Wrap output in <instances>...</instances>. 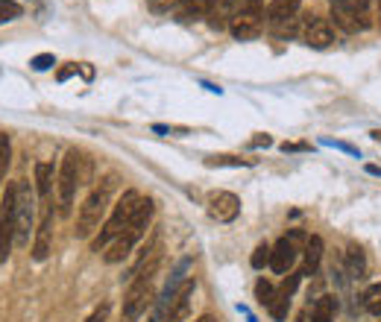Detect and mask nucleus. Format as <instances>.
<instances>
[{
	"instance_id": "obj_21",
	"label": "nucleus",
	"mask_w": 381,
	"mask_h": 322,
	"mask_svg": "<svg viewBox=\"0 0 381 322\" xmlns=\"http://www.w3.org/2000/svg\"><path fill=\"white\" fill-rule=\"evenodd\" d=\"M9 165H12V141L6 132H0V182L6 179Z\"/></svg>"
},
{
	"instance_id": "obj_36",
	"label": "nucleus",
	"mask_w": 381,
	"mask_h": 322,
	"mask_svg": "<svg viewBox=\"0 0 381 322\" xmlns=\"http://www.w3.org/2000/svg\"><path fill=\"white\" fill-rule=\"evenodd\" d=\"M375 9H378V21H381V0H375Z\"/></svg>"
},
{
	"instance_id": "obj_5",
	"label": "nucleus",
	"mask_w": 381,
	"mask_h": 322,
	"mask_svg": "<svg viewBox=\"0 0 381 322\" xmlns=\"http://www.w3.org/2000/svg\"><path fill=\"white\" fill-rule=\"evenodd\" d=\"M79 150H68L59 167V214L68 217L74 211V193L79 188Z\"/></svg>"
},
{
	"instance_id": "obj_8",
	"label": "nucleus",
	"mask_w": 381,
	"mask_h": 322,
	"mask_svg": "<svg viewBox=\"0 0 381 322\" xmlns=\"http://www.w3.org/2000/svg\"><path fill=\"white\" fill-rule=\"evenodd\" d=\"M209 214H211V220H217V223H232V220H238V214H240V199L229 191H220V193L211 196Z\"/></svg>"
},
{
	"instance_id": "obj_2",
	"label": "nucleus",
	"mask_w": 381,
	"mask_h": 322,
	"mask_svg": "<svg viewBox=\"0 0 381 322\" xmlns=\"http://www.w3.org/2000/svg\"><path fill=\"white\" fill-rule=\"evenodd\" d=\"M153 211H156V205H153V199L147 196V199H141V205L135 208V214H132V220L127 223V229L120 232L112 244L103 249L106 255V264H120L129 252H132V246L138 244V240L144 237V232H147V226H150V220H153Z\"/></svg>"
},
{
	"instance_id": "obj_19",
	"label": "nucleus",
	"mask_w": 381,
	"mask_h": 322,
	"mask_svg": "<svg viewBox=\"0 0 381 322\" xmlns=\"http://www.w3.org/2000/svg\"><path fill=\"white\" fill-rule=\"evenodd\" d=\"M346 261H349V273L352 278H367V258L358 246H349L346 249Z\"/></svg>"
},
{
	"instance_id": "obj_10",
	"label": "nucleus",
	"mask_w": 381,
	"mask_h": 322,
	"mask_svg": "<svg viewBox=\"0 0 381 322\" xmlns=\"http://www.w3.org/2000/svg\"><path fill=\"white\" fill-rule=\"evenodd\" d=\"M305 44L314 50H326L334 44V27L326 18H314V21L305 27Z\"/></svg>"
},
{
	"instance_id": "obj_37",
	"label": "nucleus",
	"mask_w": 381,
	"mask_h": 322,
	"mask_svg": "<svg viewBox=\"0 0 381 322\" xmlns=\"http://www.w3.org/2000/svg\"><path fill=\"white\" fill-rule=\"evenodd\" d=\"M373 138H375V141H381V132H373Z\"/></svg>"
},
{
	"instance_id": "obj_27",
	"label": "nucleus",
	"mask_w": 381,
	"mask_h": 322,
	"mask_svg": "<svg viewBox=\"0 0 381 322\" xmlns=\"http://www.w3.org/2000/svg\"><path fill=\"white\" fill-rule=\"evenodd\" d=\"M182 0H147V6H150V12H156V15H165V12H170V9H176Z\"/></svg>"
},
{
	"instance_id": "obj_25",
	"label": "nucleus",
	"mask_w": 381,
	"mask_h": 322,
	"mask_svg": "<svg viewBox=\"0 0 381 322\" xmlns=\"http://www.w3.org/2000/svg\"><path fill=\"white\" fill-rule=\"evenodd\" d=\"M255 299H258V305H264V308H270L273 305V299H276V287L270 285L267 278H262L255 285Z\"/></svg>"
},
{
	"instance_id": "obj_22",
	"label": "nucleus",
	"mask_w": 381,
	"mask_h": 322,
	"mask_svg": "<svg viewBox=\"0 0 381 322\" xmlns=\"http://www.w3.org/2000/svg\"><path fill=\"white\" fill-rule=\"evenodd\" d=\"M209 167H250L252 161L250 158H238V155H211L206 158Z\"/></svg>"
},
{
	"instance_id": "obj_33",
	"label": "nucleus",
	"mask_w": 381,
	"mask_h": 322,
	"mask_svg": "<svg viewBox=\"0 0 381 322\" xmlns=\"http://www.w3.org/2000/svg\"><path fill=\"white\" fill-rule=\"evenodd\" d=\"M296 322H308V311H299L296 314Z\"/></svg>"
},
{
	"instance_id": "obj_16",
	"label": "nucleus",
	"mask_w": 381,
	"mask_h": 322,
	"mask_svg": "<svg viewBox=\"0 0 381 322\" xmlns=\"http://www.w3.org/2000/svg\"><path fill=\"white\" fill-rule=\"evenodd\" d=\"M50 188H53V165L38 161V165H35V193H38L42 203H47V199H50Z\"/></svg>"
},
{
	"instance_id": "obj_26",
	"label": "nucleus",
	"mask_w": 381,
	"mask_h": 322,
	"mask_svg": "<svg viewBox=\"0 0 381 322\" xmlns=\"http://www.w3.org/2000/svg\"><path fill=\"white\" fill-rule=\"evenodd\" d=\"M270 252H273L270 244H258L255 252H252V258H250V264H252L255 270H264V267L270 264Z\"/></svg>"
},
{
	"instance_id": "obj_31",
	"label": "nucleus",
	"mask_w": 381,
	"mask_h": 322,
	"mask_svg": "<svg viewBox=\"0 0 381 322\" xmlns=\"http://www.w3.org/2000/svg\"><path fill=\"white\" fill-rule=\"evenodd\" d=\"M74 73H76V65L62 68V71H59V83H65V79H68V76H74Z\"/></svg>"
},
{
	"instance_id": "obj_24",
	"label": "nucleus",
	"mask_w": 381,
	"mask_h": 322,
	"mask_svg": "<svg viewBox=\"0 0 381 322\" xmlns=\"http://www.w3.org/2000/svg\"><path fill=\"white\" fill-rule=\"evenodd\" d=\"M24 6L18 4V0H0V24H9L15 18H21Z\"/></svg>"
},
{
	"instance_id": "obj_18",
	"label": "nucleus",
	"mask_w": 381,
	"mask_h": 322,
	"mask_svg": "<svg viewBox=\"0 0 381 322\" xmlns=\"http://www.w3.org/2000/svg\"><path fill=\"white\" fill-rule=\"evenodd\" d=\"M334 311H337L334 296H320V299L314 302L311 322H334Z\"/></svg>"
},
{
	"instance_id": "obj_34",
	"label": "nucleus",
	"mask_w": 381,
	"mask_h": 322,
	"mask_svg": "<svg viewBox=\"0 0 381 322\" xmlns=\"http://www.w3.org/2000/svg\"><path fill=\"white\" fill-rule=\"evenodd\" d=\"M194 322H214V316H211V314H203V316L194 319Z\"/></svg>"
},
{
	"instance_id": "obj_9",
	"label": "nucleus",
	"mask_w": 381,
	"mask_h": 322,
	"mask_svg": "<svg viewBox=\"0 0 381 322\" xmlns=\"http://www.w3.org/2000/svg\"><path fill=\"white\" fill-rule=\"evenodd\" d=\"M262 27H264V12H238L229 30L238 42H252L262 32Z\"/></svg>"
},
{
	"instance_id": "obj_17",
	"label": "nucleus",
	"mask_w": 381,
	"mask_h": 322,
	"mask_svg": "<svg viewBox=\"0 0 381 322\" xmlns=\"http://www.w3.org/2000/svg\"><path fill=\"white\" fill-rule=\"evenodd\" d=\"M320 258H323V240H320V237H308L305 240V267L299 270V273H303V278L317 273Z\"/></svg>"
},
{
	"instance_id": "obj_11",
	"label": "nucleus",
	"mask_w": 381,
	"mask_h": 322,
	"mask_svg": "<svg viewBox=\"0 0 381 322\" xmlns=\"http://www.w3.org/2000/svg\"><path fill=\"white\" fill-rule=\"evenodd\" d=\"M194 290H197V281H194V278H188L185 285L179 287V293L173 296V305H170V311H168L165 322H182V319L188 316V311H191V296H194Z\"/></svg>"
},
{
	"instance_id": "obj_12",
	"label": "nucleus",
	"mask_w": 381,
	"mask_h": 322,
	"mask_svg": "<svg viewBox=\"0 0 381 322\" xmlns=\"http://www.w3.org/2000/svg\"><path fill=\"white\" fill-rule=\"evenodd\" d=\"M238 9H240V0H217V6L209 15V27L217 30V32L229 30L232 21H235V15H238Z\"/></svg>"
},
{
	"instance_id": "obj_14",
	"label": "nucleus",
	"mask_w": 381,
	"mask_h": 322,
	"mask_svg": "<svg viewBox=\"0 0 381 322\" xmlns=\"http://www.w3.org/2000/svg\"><path fill=\"white\" fill-rule=\"evenodd\" d=\"M217 6V0H182V4L176 6V15H179V21H199V18H209L211 9Z\"/></svg>"
},
{
	"instance_id": "obj_6",
	"label": "nucleus",
	"mask_w": 381,
	"mask_h": 322,
	"mask_svg": "<svg viewBox=\"0 0 381 322\" xmlns=\"http://www.w3.org/2000/svg\"><path fill=\"white\" fill-rule=\"evenodd\" d=\"M303 237L299 232H293L291 237H282L279 244L273 246V252H270V267L276 270V273H291V267L296 264V240Z\"/></svg>"
},
{
	"instance_id": "obj_29",
	"label": "nucleus",
	"mask_w": 381,
	"mask_h": 322,
	"mask_svg": "<svg viewBox=\"0 0 381 322\" xmlns=\"http://www.w3.org/2000/svg\"><path fill=\"white\" fill-rule=\"evenodd\" d=\"M106 319H109V305H100V308L86 319V322H106Z\"/></svg>"
},
{
	"instance_id": "obj_1",
	"label": "nucleus",
	"mask_w": 381,
	"mask_h": 322,
	"mask_svg": "<svg viewBox=\"0 0 381 322\" xmlns=\"http://www.w3.org/2000/svg\"><path fill=\"white\" fill-rule=\"evenodd\" d=\"M115 185H117V179H115V176H106L103 182H100V185L88 193V199H86L83 208H79V214H76V229H74V234H76L79 240L91 237L100 226H103V220H106V214H109V205H112V191H115Z\"/></svg>"
},
{
	"instance_id": "obj_13",
	"label": "nucleus",
	"mask_w": 381,
	"mask_h": 322,
	"mask_svg": "<svg viewBox=\"0 0 381 322\" xmlns=\"http://www.w3.org/2000/svg\"><path fill=\"white\" fill-rule=\"evenodd\" d=\"M299 6H303V0H270L267 9H264V15H267L270 24L279 27V24L293 21L296 12H299Z\"/></svg>"
},
{
	"instance_id": "obj_30",
	"label": "nucleus",
	"mask_w": 381,
	"mask_h": 322,
	"mask_svg": "<svg viewBox=\"0 0 381 322\" xmlns=\"http://www.w3.org/2000/svg\"><path fill=\"white\" fill-rule=\"evenodd\" d=\"M270 144H273V138H270V135H258V138L250 141V147H270Z\"/></svg>"
},
{
	"instance_id": "obj_23",
	"label": "nucleus",
	"mask_w": 381,
	"mask_h": 322,
	"mask_svg": "<svg viewBox=\"0 0 381 322\" xmlns=\"http://www.w3.org/2000/svg\"><path fill=\"white\" fill-rule=\"evenodd\" d=\"M364 308H367V314L381 316V281H378V285H370V287H367V293H364Z\"/></svg>"
},
{
	"instance_id": "obj_35",
	"label": "nucleus",
	"mask_w": 381,
	"mask_h": 322,
	"mask_svg": "<svg viewBox=\"0 0 381 322\" xmlns=\"http://www.w3.org/2000/svg\"><path fill=\"white\" fill-rule=\"evenodd\" d=\"M367 173H373V176H381V167H375V165H370V167H367Z\"/></svg>"
},
{
	"instance_id": "obj_32",
	"label": "nucleus",
	"mask_w": 381,
	"mask_h": 322,
	"mask_svg": "<svg viewBox=\"0 0 381 322\" xmlns=\"http://www.w3.org/2000/svg\"><path fill=\"white\" fill-rule=\"evenodd\" d=\"M305 150V144H282V153H299Z\"/></svg>"
},
{
	"instance_id": "obj_28",
	"label": "nucleus",
	"mask_w": 381,
	"mask_h": 322,
	"mask_svg": "<svg viewBox=\"0 0 381 322\" xmlns=\"http://www.w3.org/2000/svg\"><path fill=\"white\" fill-rule=\"evenodd\" d=\"M30 65H33L35 71H50V68L56 65V56H53V53H42V56H35Z\"/></svg>"
},
{
	"instance_id": "obj_7",
	"label": "nucleus",
	"mask_w": 381,
	"mask_h": 322,
	"mask_svg": "<svg viewBox=\"0 0 381 322\" xmlns=\"http://www.w3.org/2000/svg\"><path fill=\"white\" fill-rule=\"evenodd\" d=\"M53 205L45 208V217H42V226L35 229V240H33V258L35 261H47L50 252H53Z\"/></svg>"
},
{
	"instance_id": "obj_15",
	"label": "nucleus",
	"mask_w": 381,
	"mask_h": 322,
	"mask_svg": "<svg viewBox=\"0 0 381 322\" xmlns=\"http://www.w3.org/2000/svg\"><path fill=\"white\" fill-rule=\"evenodd\" d=\"M329 12H332L334 27H340L344 32H355V30H358L352 0H329Z\"/></svg>"
},
{
	"instance_id": "obj_4",
	"label": "nucleus",
	"mask_w": 381,
	"mask_h": 322,
	"mask_svg": "<svg viewBox=\"0 0 381 322\" xmlns=\"http://www.w3.org/2000/svg\"><path fill=\"white\" fill-rule=\"evenodd\" d=\"M35 188L24 179L15 182V244L27 246L30 234H33V223H35Z\"/></svg>"
},
{
	"instance_id": "obj_3",
	"label": "nucleus",
	"mask_w": 381,
	"mask_h": 322,
	"mask_svg": "<svg viewBox=\"0 0 381 322\" xmlns=\"http://www.w3.org/2000/svg\"><path fill=\"white\" fill-rule=\"evenodd\" d=\"M141 199H144V196L138 193V191H124V196H120L117 203H115V211H112V217L106 220L103 226H100L97 237L91 240V249H94V252H103V249L112 244V240H115L120 232L127 229V223L132 220L135 208L141 205Z\"/></svg>"
},
{
	"instance_id": "obj_20",
	"label": "nucleus",
	"mask_w": 381,
	"mask_h": 322,
	"mask_svg": "<svg viewBox=\"0 0 381 322\" xmlns=\"http://www.w3.org/2000/svg\"><path fill=\"white\" fill-rule=\"evenodd\" d=\"M370 4H373V0H352V9H355V24H358V30H370V27H373V18H370Z\"/></svg>"
}]
</instances>
